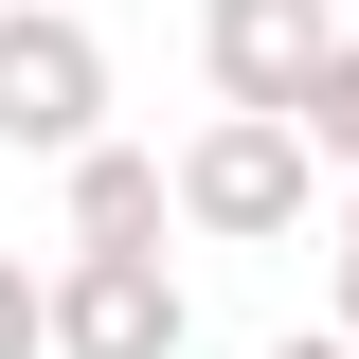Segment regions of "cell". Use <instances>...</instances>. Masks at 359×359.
<instances>
[{"instance_id": "cell-3", "label": "cell", "mask_w": 359, "mask_h": 359, "mask_svg": "<svg viewBox=\"0 0 359 359\" xmlns=\"http://www.w3.org/2000/svg\"><path fill=\"white\" fill-rule=\"evenodd\" d=\"M198 341V306H180L162 252H72L54 269V359H180Z\"/></svg>"}, {"instance_id": "cell-9", "label": "cell", "mask_w": 359, "mask_h": 359, "mask_svg": "<svg viewBox=\"0 0 359 359\" xmlns=\"http://www.w3.org/2000/svg\"><path fill=\"white\" fill-rule=\"evenodd\" d=\"M269 359H359V341H341V323H323V341H306V323H287V341H269Z\"/></svg>"}, {"instance_id": "cell-4", "label": "cell", "mask_w": 359, "mask_h": 359, "mask_svg": "<svg viewBox=\"0 0 359 359\" xmlns=\"http://www.w3.org/2000/svg\"><path fill=\"white\" fill-rule=\"evenodd\" d=\"M341 54V18L323 0H198V72H216V108H306V72Z\"/></svg>"}, {"instance_id": "cell-2", "label": "cell", "mask_w": 359, "mask_h": 359, "mask_svg": "<svg viewBox=\"0 0 359 359\" xmlns=\"http://www.w3.org/2000/svg\"><path fill=\"white\" fill-rule=\"evenodd\" d=\"M0 144L18 162H90L108 144V36L72 0H0Z\"/></svg>"}, {"instance_id": "cell-7", "label": "cell", "mask_w": 359, "mask_h": 359, "mask_svg": "<svg viewBox=\"0 0 359 359\" xmlns=\"http://www.w3.org/2000/svg\"><path fill=\"white\" fill-rule=\"evenodd\" d=\"M0 359H54V269L0 252Z\"/></svg>"}, {"instance_id": "cell-6", "label": "cell", "mask_w": 359, "mask_h": 359, "mask_svg": "<svg viewBox=\"0 0 359 359\" xmlns=\"http://www.w3.org/2000/svg\"><path fill=\"white\" fill-rule=\"evenodd\" d=\"M287 126L323 144V180H359V36L323 54V72H306V108H287Z\"/></svg>"}, {"instance_id": "cell-8", "label": "cell", "mask_w": 359, "mask_h": 359, "mask_svg": "<svg viewBox=\"0 0 359 359\" xmlns=\"http://www.w3.org/2000/svg\"><path fill=\"white\" fill-rule=\"evenodd\" d=\"M341 341H359V198H341Z\"/></svg>"}, {"instance_id": "cell-5", "label": "cell", "mask_w": 359, "mask_h": 359, "mask_svg": "<svg viewBox=\"0 0 359 359\" xmlns=\"http://www.w3.org/2000/svg\"><path fill=\"white\" fill-rule=\"evenodd\" d=\"M162 216H180V162H144V144L72 162V252H162Z\"/></svg>"}, {"instance_id": "cell-1", "label": "cell", "mask_w": 359, "mask_h": 359, "mask_svg": "<svg viewBox=\"0 0 359 359\" xmlns=\"http://www.w3.org/2000/svg\"><path fill=\"white\" fill-rule=\"evenodd\" d=\"M323 198V144L269 126V108H216V126L180 144V233H216V252H269V233H306Z\"/></svg>"}]
</instances>
